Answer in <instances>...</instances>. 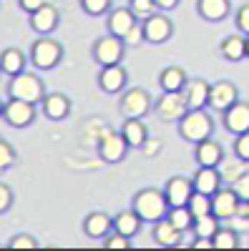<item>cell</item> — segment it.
I'll use <instances>...</instances> for the list:
<instances>
[{
  "instance_id": "obj_8",
  "label": "cell",
  "mask_w": 249,
  "mask_h": 251,
  "mask_svg": "<svg viewBox=\"0 0 249 251\" xmlns=\"http://www.w3.org/2000/svg\"><path fill=\"white\" fill-rule=\"evenodd\" d=\"M131 146L126 143V138H123L121 131H111V128H103L101 138H98V156L101 161L106 163H121L123 158H126Z\"/></svg>"
},
{
  "instance_id": "obj_38",
  "label": "cell",
  "mask_w": 249,
  "mask_h": 251,
  "mask_svg": "<svg viewBox=\"0 0 249 251\" xmlns=\"http://www.w3.org/2000/svg\"><path fill=\"white\" fill-rule=\"evenodd\" d=\"M15 203V194H13V188L8 183L0 181V214H8L10 208Z\"/></svg>"
},
{
  "instance_id": "obj_24",
  "label": "cell",
  "mask_w": 249,
  "mask_h": 251,
  "mask_svg": "<svg viewBox=\"0 0 249 251\" xmlns=\"http://www.w3.org/2000/svg\"><path fill=\"white\" fill-rule=\"evenodd\" d=\"M194 158L199 166H219L224 161V149L214 138H206L194 146Z\"/></svg>"
},
{
  "instance_id": "obj_21",
  "label": "cell",
  "mask_w": 249,
  "mask_h": 251,
  "mask_svg": "<svg viewBox=\"0 0 249 251\" xmlns=\"http://www.w3.org/2000/svg\"><path fill=\"white\" fill-rule=\"evenodd\" d=\"M151 236L164 249H174V246L181 244V231L169 221V216H164V219H159V221L151 224Z\"/></svg>"
},
{
  "instance_id": "obj_15",
  "label": "cell",
  "mask_w": 249,
  "mask_h": 251,
  "mask_svg": "<svg viewBox=\"0 0 249 251\" xmlns=\"http://www.w3.org/2000/svg\"><path fill=\"white\" fill-rule=\"evenodd\" d=\"M141 20L134 15V10L126 5V8H111L109 10V18H106V28L111 35H118V38H126Z\"/></svg>"
},
{
  "instance_id": "obj_30",
  "label": "cell",
  "mask_w": 249,
  "mask_h": 251,
  "mask_svg": "<svg viewBox=\"0 0 249 251\" xmlns=\"http://www.w3.org/2000/svg\"><path fill=\"white\" fill-rule=\"evenodd\" d=\"M166 216H169V221L179 228L181 234L192 231V226H194V214L189 211V206H171Z\"/></svg>"
},
{
  "instance_id": "obj_43",
  "label": "cell",
  "mask_w": 249,
  "mask_h": 251,
  "mask_svg": "<svg viewBox=\"0 0 249 251\" xmlns=\"http://www.w3.org/2000/svg\"><path fill=\"white\" fill-rule=\"evenodd\" d=\"M143 156H146V158H156L159 156V151H161V141L159 138H146V141H143V146H141V149H138Z\"/></svg>"
},
{
  "instance_id": "obj_18",
  "label": "cell",
  "mask_w": 249,
  "mask_h": 251,
  "mask_svg": "<svg viewBox=\"0 0 249 251\" xmlns=\"http://www.w3.org/2000/svg\"><path fill=\"white\" fill-rule=\"evenodd\" d=\"M221 171L219 166H199V171L194 174L192 183H194V191L206 194V196H214L219 188H221Z\"/></svg>"
},
{
  "instance_id": "obj_1",
  "label": "cell",
  "mask_w": 249,
  "mask_h": 251,
  "mask_svg": "<svg viewBox=\"0 0 249 251\" xmlns=\"http://www.w3.org/2000/svg\"><path fill=\"white\" fill-rule=\"evenodd\" d=\"M131 208L143 221L154 224V221H159L169 214V201L164 196V188L161 191L159 188H141V191H136L134 199H131Z\"/></svg>"
},
{
  "instance_id": "obj_11",
  "label": "cell",
  "mask_w": 249,
  "mask_h": 251,
  "mask_svg": "<svg viewBox=\"0 0 249 251\" xmlns=\"http://www.w3.org/2000/svg\"><path fill=\"white\" fill-rule=\"evenodd\" d=\"M242 199L234 194V188H219V191L212 196V214L219 219V221H229L232 216H237L242 211Z\"/></svg>"
},
{
  "instance_id": "obj_40",
  "label": "cell",
  "mask_w": 249,
  "mask_h": 251,
  "mask_svg": "<svg viewBox=\"0 0 249 251\" xmlns=\"http://www.w3.org/2000/svg\"><path fill=\"white\" fill-rule=\"evenodd\" d=\"M103 246L106 249H131V239L118 234V231H111L106 239H103Z\"/></svg>"
},
{
  "instance_id": "obj_39",
  "label": "cell",
  "mask_w": 249,
  "mask_h": 251,
  "mask_svg": "<svg viewBox=\"0 0 249 251\" xmlns=\"http://www.w3.org/2000/svg\"><path fill=\"white\" fill-rule=\"evenodd\" d=\"M8 249H38V239L30 234H15L8 241Z\"/></svg>"
},
{
  "instance_id": "obj_3",
  "label": "cell",
  "mask_w": 249,
  "mask_h": 251,
  "mask_svg": "<svg viewBox=\"0 0 249 251\" xmlns=\"http://www.w3.org/2000/svg\"><path fill=\"white\" fill-rule=\"evenodd\" d=\"M33 68L38 71H53L60 60H63V46L58 43L51 35H40L30 43V53H28Z\"/></svg>"
},
{
  "instance_id": "obj_26",
  "label": "cell",
  "mask_w": 249,
  "mask_h": 251,
  "mask_svg": "<svg viewBox=\"0 0 249 251\" xmlns=\"http://www.w3.org/2000/svg\"><path fill=\"white\" fill-rule=\"evenodd\" d=\"M141 224H143V219L134 211V208H126V211H118V214L113 216V231L134 239V236L141 231Z\"/></svg>"
},
{
  "instance_id": "obj_50",
  "label": "cell",
  "mask_w": 249,
  "mask_h": 251,
  "mask_svg": "<svg viewBox=\"0 0 249 251\" xmlns=\"http://www.w3.org/2000/svg\"><path fill=\"white\" fill-rule=\"evenodd\" d=\"M244 211H247V214H249V203H244Z\"/></svg>"
},
{
  "instance_id": "obj_33",
  "label": "cell",
  "mask_w": 249,
  "mask_h": 251,
  "mask_svg": "<svg viewBox=\"0 0 249 251\" xmlns=\"http://www.w3.org/2000/svg\"><path fill=\"white\" fill-rule=\"evenodd\" d=\"M189 211L194 214V219H199V216H206V214H212V196H206V194H199V191H194L192 194V199H189Z\"/></svg>"
},
{
  "instance_id": "obj_22",
  "label": "cell",
  "mask_w": 249,
  "mask_h": 251,
  "mask_svg": "<svg viewBox=\"0 0 249 251\" xmlns=\"http://www.w3.org/2000/svg\"><path fill=\"white\" fill-rule=\"evenodd\" d=\"M113 231V219L106 211H91L83 221V234L88 239H106Z\"/></svg>"
},
{
  "instance_id": "obj_47",
  "label": "cell",
  "mask_w": 249,
  "mask_h": 251,
  "mask_svg": "<svg viewBox=\"0 0 249 251\" xmlns=\"http://www.w3.org/2000/svg\"><path fill=\"white\" fill-rule=\"evenodd\" d=\"M192 246H194V249H214V239H209V236H196Z\"/></svg>"
},
{
  "instance_id": "obj_19",
  "label": "cell",
  "mask_w": 249,
  "mask_h": 251,
  "mask_svg": "<svg viewBox=\"0 0 249 251\" xmlns=\"http://www.w3.org/2000/svg\"><path fill=\"white\" fill-rule=\"evenodd\" d=\"M71 98L66 93H46V98L40 100V111L48 121H66L68 113H71Z\"/></svg>"
},
{
  "instance_id": "obj_20",
  "label": "cell",
  "mask_w": 249,
  "mask_h": 251,
  "mask_svg": "<svg viewBox=\"0 0 249 251\" xmlns=\"http://www.w3.org/2000/svg\"><path fill=\"white\" fill-rule=\"evenodd\" d=\"M209 91H212V83H206L204 78H189V83L184 86V96L189 108H209Z\"/></svg>"
},
{
  "instance_id": "obj_9",
  "label": "cell",
  "mask_w": 249,
  "mask_h": 251,
  "mask_svg": "<svg viewBox=\"0 0 249 251\" xmlns=\"http://www.w3.org/2000/svg\"><path fill=\"white\" fill-rule=\"evenodd\" d=\"M141 28H143V40H146V43H151V46H161V43H166V40L174 35L171 18L164 15L161 10H156L151 18L143 20Z\"/></svg>"
},
{
  "instance_id": "obj_31",
  "label": "cell",
  "mask_w": 249,
  "mask_h": 251,
  "mask_svg": "<svg viewBox=\"0 0 249 251\" xmlns=\"http://www.w3.org/2000/svg\"><path fill=\"white\" fill-rule=\"evenodd\" d=\"M219 219L214 216V214H206V216H199V219H194V226H192V231H194V236H214L217 231H219Z\"/></svg>"
},
{
  "instance_id": "obj_7",
  "label": "cell",
  "mask_w": 249,
  "mask_h": 251,
  "mask_svg": "<svg viewBox=\"0 0 249 251\" xmlns=\"http://www.w3.org/2000/svg\"><path fill=\"white\" fill-rule=\"evenodd\" d=\"M154 108L151 93L146 88H126L121 98V116L123 118H146Z\"/></svg>"
},
{
  "instance_id": "obj_27",
  "label": "cell",
  "mask_w": 249,
  "mask_h": 251,
  "mask_svg": "<svg viewBox=\"0 0 249 251\" xmlns=\"http://www.w3.org/2000/svg\"><path fill=\"white\" fill-rule=\"evenodd\" d=\"M121 133H123V138H126V143L131 149H141L143 141L149 138V128H146V123H143V118H126L121 126Z\"/></svg>"
},
{
  "instance_id": "obj_45",
  "label": "cell",
  "mask_w": 249,
  "mask_h": 251,
  "mask_svg": "<svg viewBox=\"0 0 249 251\" xmlns=\"http://www.w3.org/2000/svg\"><path fill=\"white\" fill-rule=\"evenodd\" d=\"M48 3V0H18V5H20V10H23V13H35L38 8H43Z\"/></svg>"
},
{
  "instance_id": "obj_35",
  "label": "cell",
  "mask_w": 249,
  "mask_h": 251,
  "mask_svg": "<svg viewBox=\"0 0 249 251\" xmlns=\"http://www.w3.org/2000/svg\"><path fill=\"white\" fill-rule=\"evenodd\" d=\"M81 8L86 15H109L111 10V0H81Z\"/></svg>"
},
{
  "instance_id": "obj_51",
  "label": "cell",
  "mask_w": 249,
  "mask_h": 251,
  "mask_svg": "<svg viewBox=\"0 0 249 251\" xmlns=\"http://www.w3.org/2000/svg\"><path fill=\"white\" fill-rule=\"evenodd\" d=\"M0 141H3V136H0Z\"/></svg>"
},
{
  "instance_id": "obj_34",
  "label": "cell",
  "mask_w": 249,
  "mask_h": 251,
  "mask_svg": "<svg viewBox=\"0 0 249 251\" xmlns=\"http://www.w3.org/2000/svg\"><path fill=\"white\" fill-rule=\"evenodd\" d=\"M129 8L134 10V15L141 20V23L159 10V8H156V0H129Z\"/></svg>"
},
{
  "instance_id": "obj_4",
  "label": "cell",
  "mask_w": 249,
  "mask_h": 251,
  "mask_svg": "<svg viewBox=\"0 0 249 251\" xmlns=\"http://www.w3.org/2000/svg\"><path fill=\"white\" fill-rule=\"evenodd\" d=\"M8 96L10 98H18V100H28V103H38L46 98V86L33 71H23L10 78L8 83Z\"/></svg>"
},
{
  "instance_id": "obj_13",
  "label": "cell",
  "mask_w": 249,
  "mask_h": 251,
  "mask_svg": "<svg viewBox=\"0 0 249 251\" xmlns=\"http://www.w3.org/2000/svg\"><path fill=\"white\" fill-rule=\"evenodd\" d=\"M237 100H239V88L234 86L232 80H217V83H212V91H209V108L212 111L224 113L226 108H232Z\"/></svg>"
},
{
  "instance_id": "obj_29",
  "label": "cell",
  "mask_w": 249,
  "mask_h": 251,
  "mask_svg": "<svg viewBox=\"0 0 249 251\" xmlns=\"http://www.w3.org/2000/svg\"><path fill=\"white\" fill-rule=\"evenodd\" d=\"M186 83H189V75H186V71L179 68V66H166L159 75L161 91H184Z\"/></svg>"
},
{
  "instance_id": "obj_41",
  "label": "cell",
  "mask_w": 249,
  "mask_h": 251,
  "mask_svg": "<svg viewBox=\"0 0 249 251\" xmlns=\"http://www.w3.org/2000/svg\"><path fill=\"white\" fill-rule=\"evenodd\" d=\"M234 156L242 158L244 163H249V133L237 136V141H234Z\"/></svg>"
},
{
  "instance_id": "obj_25",
  "label": "cell",
  "mask_w": 249,
  "mask_h": 251,
  "mask_svg": "<svg viewBox=\"0 0 249 251\" xmlns=\"http://www.w3.org/2000/svg\"><path fill=\"white\" fill-rule=\"evenodd\" d=\"M196 10L204 20H209V23H221V20L229 15L232 3L229 0H199Z\"/></svg>"
},
{
  "instance_id": "obj_17",
  "label": "cell",
  "mask_w": 249,
  "mask_h": 251,
  "mask_svg": "<svg viewBox=\"0 0 249 251\" xmlns=\"http://www.w3.org/2000/svg\"><path fill=\"white\" fill-rule=\"evenodd\" d=\"M221 121H224V128L229 133H234V136L249 133V103L237 100L232 108H226L221 113Z\"/></svg>"
},
{
  "instance_id": "obj_23",
  "label": "cell",
  "mask_w": 249,
  "mask_h": 251,
  "mask_svg": "<svg viewBox=\"0 0 249 251\" xmlns=\"http://www.w3.org/2000/svg\"><path fill=\"white\" fill-rule=\"evenodd\" d=\"M28 55L20 50V48H5L3 53H0V73L3 75H18V73H23L28 71Z\"/></svg>"
},
{
  "instance_id": "obj_37",
  "label": "cell",
  "mask_w": 249,
  "mask_h": 251,
  "mask_svg": "<svg viewBox=\"0 0 249 251\" xmlns=\"http://www.w3.org/2000/svg\"><path fill=\"white\" fill-rule=\"evenodd\" d=\"M232 188L242 199V203H249V171H242L237 178H232Z\"/></svg>"
},
{
  "instance_id": "obj_32",
  "label": "cell",
  "mask_w": 249,
  "mask_h": 251,
  "mask_svg": "<svg viewBox=\"0 0 249 251\" xmlns=\"http://www.w3.org/2000/svg\"><path fill=\"white\" fill-rule=\"evenodd\" d=\"M212 239H214V249H221V251H229V249L239 246V234L234 228H226V226H219V231Z\"/></svg>"
},
{
  "instance_id": "obj_6",
  "label": "cell",
  "mask_w": 249,
  "mask_h": 251,
  "mask_svg": "<svg viewBox=\"0 0 249 251\" xmlns=\"http://www.w3.org/2000/svg\"><path fill=\"white\" fill-rule=\"evenodd\" d=\"M123 53H126V43H123V38L111 35V33L98 38L96 43H93V48H91V55H93V60L98 63L101 68L121 63L123 60Z\"/></svg>"
},
{
  "instance_id": "obj_16",
  "label": "cell",
  "mask_w": 249,
  "mask_h": 251,
  "mask_svg": "<svg viewBox=\"0 0 249 251\" xmlns=\"http://www.w3.org/2000/svg\"><path fill=\"white\" fill-rule=\"evenodd\" d=\"M192 194H194V183L186 176H171L164 186V196H166V201H169V208L171 206H186L189 199H192Z\"/></svg>"
},
{
  "instance_id": "obj_36",
  "label": "cell",
  "mask_w": 249,
  "mask_h": 251,
  "mask_svg": "<svg viewBox=\"0 0 249 251\" xmlns=\"http://www.w3.org/2000/svg\"><path fill=\"white\" fill-rule=\"evenodd\" d=\"M15 161H18L15 149L3 138V141H0V171H8L10 166H15Z\"/></svg>"
},
{
  "instance_id": "obj_12",
  "label": "cell",
  "mask_w": 249,
  "mask_h": 251,
  "mask_svg": "<svg viewBox=\"0 0 249 251\" xmlns=\"http://www.w3.org/2000/svg\"><path fill=\"white\" fill-rule=\"evenodd\" d=\"M129 86V73L126 68L116 63V66H103L98 71V88L109 96H116V93H123Z\"/></svg>"
},
{
  "instance_id": "obj_2",
  "label": "cell",
  "mask_w": 249,
  "mask_h": 251,
  "mask_svg": "<svg viewBox=\"0 0 249 251\" xmlns=\"http://www.w3.org/2000/svg\"><path fill=\"white\" fill-rule=\"evenodd\" d=\"M212 131H214V121L206 113V108H194L179 121V136L192 146L212 138Z\"/></svg>"
},
{
  "instance_id": "obj_48",
  "label": "cell",
  "mask_w": 249,
  "mask_h": 251,
  "mask_svg": "<svg viewBox=\"0 0 249 251\" xmlns=\"http://www.w3.org/2000/svg\"><path fill=\"white\" fill-rule=\"evenodd\" d=\"M3 108H5V103H3V100H0V118H3Z\"/></svg>"
},
{
  "instance_id": "obj_10",
  "label": "cell",
  "mask_w": 249,
  "mask_h": 251,
  "mask_svg": "<svg viewBox=\"0 0 249 251\" xmlns=\"http://www.w3.org/2000/svg\"><path fill=\"white\" fill-rule=\"evenodd\" d=\"M35 116H38L35 103L18 100V98H8L5 108H3V121L10 126V128H28V126L35 121Z\"/></svg>"
},
{
  "instance_id": "obj_44",
  "label": "cell",
  "mask_w": 249,
  "mask_h": 251,
  "mask_svg": "<svg viewBox=\"0 0 249 251\" xmlns=\"http://www.w3.org/2000/svg\"><path fill=\"white\" fill-rule=\"evenodd\" d=\"M123 43H126V46H141V43H146V40H143V28H141V23L126 35V38H123Z\"/></svg>"
},
{
  "instance_id": "obj_14",
  "label": "cell",
  "mask_w": 249,
  "mask_h": 251,
  "mask_svg": "<svg viewBox=\"0 0 249 251\" xmlns=\"http://www.w3.org/2000/svg\"><path fill=\"white\" fill-rule=\"evenodd\" d=\"M28 25L33 28V33L38 35H51L55 33V28L60 25V10L53 3H46L43 8H38L35 13L28 15Z\"/></svg>"
},
{
  "instance_id": "obj_28",
  "label": "cell",
  "mask_w": 249,
  "mask_h": 251,
  "mask_svg": "<svg viewBox=\"0 0 249 251\" xmlns=\"http://www.w3.org/2000/svg\"><path fill=\"white\" fill-rule=\"evenodd\" d=\"M219 55L229 63H239L247 58V38L242 35H229L219 43Z\"/></svg>"
},
{
  "instance_id": "obj_46",
  "label": "cell",
  "mask_w": 249,
  "mask_h": 251,
  "mask_svg": "<svg viewBox=\"0 0 249 251\" xmlns=\"http://www.w3.org/2000/svg\"><path fill=\"white\" fill-rule=\"evenodd\" d=\"M179 3H181V0H156V8H159L161 13H169V10H174Z\"/></svg>"
},
{
  "instance_id": "obj_49",
  "label": "cell",
  "mask_w": 249,
  "mask_h": 251,
  "mask_svg": "<svg viewBox=\"0 0 249 251\" xmlns=\"http://www.w3.org/2000/svg\"><path fill=\"white\" fill-rule=\"evenodd\" d=\"M247 58H249V35H247Z\"/></svg>"
},
{
  "instance_id": "obj_5",
  "label": "cell",
  "mask_w": 249,
  "mask_h": 251,
  "mask_svg": "<svg viewBox=\"0 0 249 251\" xmlns=\"http://www.w3.org/2000/svg\"><path fill=\"white\" fill-rule=\"evenodd\" d=\"M156 116L164 123H179L186 113H189V103H186L184 91H161V98L154 103Z\"/></svg>"
},
{
  "instance_id": "obj_42",
  "label": "cell",
  "mask_w": 249,
  "mask_h": 251,
  "mask_svg": "<svg viewBox=\"0 0 249 251\" xmlns=\"http://www.w3.org/2000/svg\"><path fill=\"white\" fill-rule=\"evenodd\" d=\"M234 23H237V30H239L242 35H249V3H244V5L237 10Z\"/></svg>"
}]
</instances>
